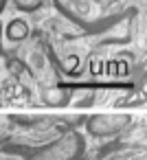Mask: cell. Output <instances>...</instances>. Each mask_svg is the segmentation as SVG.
<instances>
[{
	"mask_svg": "<svg viewBox=\"0 0 147 160\" xmlns=\"http://www.w3.org/2000/svg\"><path fill=\"white\" fill-rule=\"evenodd\" d=\"M84 138L79 132H64L44 145L24 149L18 153L20 160H79L84 153Z\"/></svg>",
	"mask_w": 147,
	"mask_h": 160,
	"instance_id": "6da1fadb",
	"label": "cell"
},
{
	"mask_svg": "<svg viewBox=\"0 0 147 160\" xmlns=\"http://www.w3.org/2000/svg\"><path fill=\"white\" fill-rule=\"evenodd\" d=\"M57 7L73 20L86 22V20H94L99 16H105V11L119 2V0H55Z\"/></svg>",
	"mask_w": 147,
	"mask_h": 160,
	"instance_id": "7a4b0ae2",
	"label": "cell"
},
{
	"mask_svg": "<svg viewBox=\"0 0 147 160\" xmlns=\"http://www.w3.org/2000/svg\"><path fill=\"white\" fill-rule=\"evenodd\" d=\"M132 125V118L125 114H92L86 118V129L94 138L119 136Z\"/></svg>",
	"mask_w": 147,
	"mask_h": 160,
	"instance_id": "3957f363",
	"label": "cell"
},
{
	"mask_svg": "<svg viewBox=\"0 0 147 160\" xmlns=\"http://www.w3.org/2000/svg\"><path fill=\"white\" fill-rule=\"evenodd\" d=\"M42 97H44L46 105H66V103H70L73 90L66 86H53V88H46L42 92Z\"/></svg>",
	"mask_w": 147,
	"mask_h": 160,
	"instance_id": "277c9868",
	"label": "cell"
},
{
	"mask_svg": "<svg viewBox=\"0 0 147 160\" xmlns=\"http://www.w3.org/2000/svg\"><path fill=\"white\" fill-rule=\"evenodd\" d=\"M29 33H31V29H29V22L24 18H13L5 29V38L11 42H24L29 38Z\"/></svg>",
	"mask_w": 147,
	"mask_h": 160,
	"instance_id": "5b68a950",
	"label": "cell"
},
{
	"mask_svg": "<svg viewBox=\"0 0 147 160\" xmlns=\"http://www.w3.org/2000/svg\"><path fill=\"white\" fill-rule=\"evenodd\" d=\"M11 2L20 9V11H27V13H33L38 11L42 5H44V0H11Z\"/></svg>",
	"mask_w": 147,
	"mask_h": 160,
	"instance_id": "8992f818",
	"label": "cell"
},
{
	"mask_svg": "<svg viewBox=\"0 0 147 160\" xmlns=\"http://www.w3.org/2000/svg\"><path fill=\"white\" fill-rule=\"evenodd\" d=\"M3 48H5V27L0 22V53H3Z\"/></svg>",
	"mask_w": 147,
	"mask_h": 160,
	"instance_id": "52a82bcc",
	"label": "cell"
},
{
	"mask_svg": "<svg viewBox=\"0 0 147 160\" xmlns=\"http://www.w3.org/2000/svg\"><path fill=\"white\" fill-rule=\"evenodd\" d=\"M7 2H9V0H0V13H3V11H5V7H7Z\"/></svg>",
	"mask_w": 147,
	"mask_h": 160,
	"instance_id": "ba28073f",
	"label": "cell"
}]
</instances>
